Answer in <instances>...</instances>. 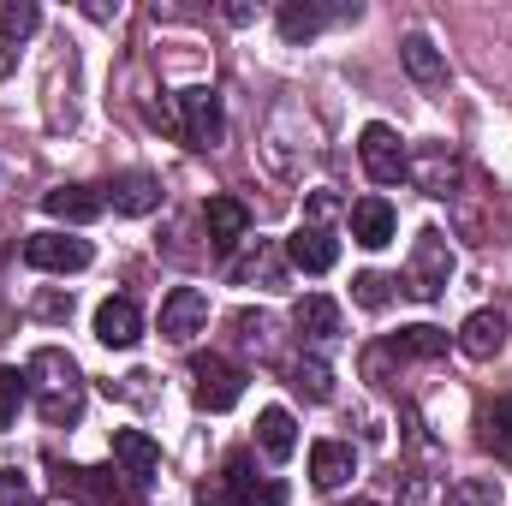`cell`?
<instances>
[{"label":"cell","instance_id":"cell-3","mask_svg":"<svg viewBox=\"0 0 512 506\" xmlns=\"http://www.w3.org/2000/svg\"><path fill=\"white\" fill-rule=\"evenodd\" d=\"M453 280V245L441 227H423L417 245H411V262H405V292L411 298H441Z\"/></svg>","mask_w":512,"mask_h":506},{"label":"cell","instance_id":"cell-4","mask_svg":"<svg viewBox=\"0 0 512 506\" xmlns=\"http://www.w3.org/2000/svg\"><path fill=\"white\" fill-rule=\"evenodd\" d=\"M405 179H411L423 197H459V185H465V167H459V155H453L447 143H423V149H411V161H405Z\"/></svg>","mask_w":512,"mask_h":506},{"label":"cell","instance_id":"cell-20","mask_svg":"<svg viewBox=\"0 0 512 506\" xmlns=\"http://www.w3.org/2000/svg\"><path fill=\"white\" fill-rule=\"evenodd\" d=\"M108 203L120 215H149V209H161V179L155 173H120L108 185Z\"/></svg>","mask_w":512,"mask_h":506},{"label":"cell","instance_id":"cell-2","mask_svg":"<svg viewBox=\"0 0 512 506\" xmlns=\"http://www.w3.org/2000/svg\"><path fill=\"white\" fill-rule=\"evenodd\" d=\"M197 506H286V489L256 477L251 471V453H233L221 477L197 483Z\"/></svg>","mask_w":512,"mask_h":506},{"label":"cell","instance_id":"cell-23","mask_svg":"<svg viewBox=\"0 0 512 506\" xmlns=\"http://www.w3.org/2000/svg\"><path fill=\"white\" fill-rule=\"evenodd\" d=\"M352 477V447L346 441H316L310 447V483L316 489H340Z\"/></svg>","mask_w":512,"mask_h":506},{"label":"cell","instance_id":"cell-13","mask_svg":"<svg viewBox=\"0 0 512 506\" xmlns=\"http://www.w3.org/2000/svg\"><path fill=\"white\" fill-rule=\"evenodd\" d=\"M346 221H352V239H358L364 251H382V245H393V233H399V221H393V203H387V197H358Z\"/></svg>","mask_w":512,"mask_h":506},{"label":"cell","instance_id":"cell-14","mask_svg":"<svg viewBox=\"0 0 512 506\" xmlns=\"http://www.w3.org/2000/svg\"><path fill=\"white\" fill-rule=\"evenodd\" d=\"M233 280L239 286H262V292H280L286 286V251L274 239H256V251L233 262Z\"/></svg>","mask_w":512,"mask_h":506},{"label":"cell","instance_id":"cell-32","mask_svg":"<svg viewBox=\"0 0 512 506\" xmlns=\"http://www.w3.org/2000/svg\"><path fill=\"white\" fill-rule=\"evenodd\" d=\"M429 501H435L429 477H423V471H405V477H399V506H429Z\"/></svg>","mask_w":512,"mask_h":506},{"label":"cell","instance_id":"cell-27","mask_svg":"<svg viewBox=\"0 0 512 506\" xmlns=\"http://www.w3.org/2000/svg\"><path fill=\"white\" fill-rule=\"evenodd\" d=\"M483 447H495L501 459H512V393H501V399L483 411Z\"/></svg>","mask_w":512,"mask_h":506},{"label":"cell","instance_id":"cell-22","mask_svg":"<svg viewBox=\"0 0 512 506\" xmlns=\"http://www.w3.org/2000/svg\"><path fill=\"white\" fill-rule=\"evenodd\" d=\"M256 447H262L268 459H292V453H298V423H292V411L268 405V411L256 417Z\"/></svg>","mask_w":512,"mask_h":506},{"label":"cell","instance_id":"cell-6","mask_svg":"<svg viewBox=\"0 0 512 506\" xmlns=\"http://www.w3.org/2000/svg\"><path fill=\"white\" fill-rule=\"evenodd\" d=\"M179 137L191 149H215L227 137V114H221V96L215 90H185L179 96Z\"/></svg>","mask_w":512,"mask_h":506},{"label":"cell","instance_id":"cell-26","mask_svg":"<svg viewBox=\"0 0 512 506\" xmlns=\"http://www.w3.org/2000/svg\"><path fill=\"white\" fill-rule=\"evenodd\" d=\"M292 387H298L304 399H334V370H328V358H322V352H304V358L292 364Z\"/></svg>","mask_w":512,"mask_h":506},{"label":"cell","instance_id":"cell-11","mask_svg":"<svg viewBox=\"0 0 512 506\" xmlns=\"http://www.w3.org/2000/svg\"><path fill=\"white\" fill-rule=\"evenodd\" d=\"M507 334H512V322L501 310H471V316L459 322V352L477 358V364H489V358L507 352Z\"/></svg>","mask_w":512,"mask_h":506},{"label":"cell","instance_id":"cell-28","mask_svg":"<svg viewBox=\"0 0 512 506\" xmlns=\"http://www.w3.org/2000/svg\"><path fill=\"white\" fill-rule=\"evenodd\" d=\"M36 24H42V12H36L30 0H6V6H0V36H6V48L30 42V36H36Z\"/></svg>","mask_w":512,"mask_h":506},{"label":"cell","instance_id":"cell-34","mask_svg":"<svg viewBox=\"0 0 512 506\" xmlns=\"http://www.w3.org/2000/svg\"><path fill=\"white\" fill-rule=\"evenodd\" d=\"M352 506H376V501H352Z\"/></svg>","mask_w":512,"mask_h":506},{"label":"cell","instance_id":"cell-17","mask_svg":"<svg viewBox=\"0 0 512 506\" xmlns=\"http://www.w3.org/2000/svg\"><path fill=\"white\" fill-rule=\"evenodd\" d=\"M399 60H405V72H411V84H423V90H447V60H441V48H435L423 30H411V36L399 42Z\"/></svg>","mask_w":512,"mask_h":506},{"label":"cell","instance_id":"cell-5","mask_svg":"<svg viewBox=\"0 0 512 506\" xmlns=\"http://www.w3.org/2000/svg\"><path fill=\"white\" fill-rule=\"evenodd\" d=\"M191 393H197V405L203 411H233L239 405V393H245V370L239 364H227V358H191Z\"/></svg>","mask_w":512,"mask_h":506},{"label":"cell","instance_id":"cell-18","mask_svg":"<svg viewBox=\"0 0 512 506\" xmlns=\"http://www.w3.org/2000/svg\"><path fill=\"white\" fill-rule=\"evenodd\" d=\"M42 209H48L54 221L84 227V221H96V215L108 209V191H96V185H60V191H48V197H42Z\"/></svg>","mask_w":512,"mask_h":506},{"label":"cell","instance_id":"cell-1","mask_svg":"<svg viewBox=\"0 0 512 506\" xmlns=\"http://www.w3.org/2000/svg\"><path fill=\"white\" fill-rule=\"evenodd\" d=\"M24 393L36 399L42 423L54 429H72L84 417V370L60 352V346H36L30 364H24Z\"/></svg>","mask_w":512,"mask_h":506},{"label":"cell","instance_id":"cell-7","mask_svg":"<svg viewBox=\"0 0 512 506\" xmlns=\"http://www.w3.org/2000/svg\"><path fill=\"white\" fill-rule=\"evenodd\" d=\"M358 161H364V173H370L376 185H399L411 149L399 143V131L393 126H364V137H358Z\"/></svg>","mask_w":512,"mask_h":506},{"label":"cell","instance_id":"cell-19","mask_svg":"<svg viewBox=\"0 0 512 506\" xmlns=\"http://www.w3.org/2000/svg\"><path fill=\"white\" fill-rule=\"evenodd\" d=\"M114 465L126 471L131 483H149L155 465H161V453H155V441L143 429H114Z\"/></svg>","mask_w":512,"mask_h":506},{"label":"cell","instance_id":"cell-29","mask_svg":"<svg viewBox=\"0 0 512 506\" xmlns=\"http://www.w3.org/2000/svg\"><path fill=\"white\" fill-rule=\"evenodd\" d=\"M441 506H501V483L495 477H459Z\"/></svg>","mask_w":512,"mask_h":506},{"label":"cell","instance_id":"cell-9","mask_svg":"<svg viewBox=\"0 0 512 506\" xmlns=\"http://www.w3.org/2000/svg\"><path fill=\"white\" fill-rule=\"evenodd\" d=\"M203 328H209V298H203L197 286H173V292H167V304H161V340L191 346Z\"/></svg>","mask_w":512,"mask_h":506},{"label":"cell","instance_id":"cell-33","mask_svg":"<svg viewBox=\"0 0 512 506\" xmlns=\"http://www.w3.org/2000/svg\"><path fill=\"white\" fill-rule=\"evenodd\" d=\"M24 501V477L18 471H0V506H18Z\"/></svg>","mask_w":512,"mask_h":506},{"label":"cell","instance_id":"cell-30","mask_svg":"<svg viewBox=\"0 0 512 506\" xmlns=\"http://www.w3.org/2000/svg\"><path fill=\"white\" fill-rule=\"evenodd\" d=\"M352 298H358L364 310H387V298H393V280H387V274H358V280H352Z\"/></svg>","mask_w":512,"mask_h":506},{"label":"cell","instance_id":"cell-21","mask_svg":"<svg viewBox=\"0 0 512 506\" xmlns=\"http://www.w3.org/2000/svg\"><path fill=\"white\" fill-rule=\"evenodd\" d=\"M233 334H239V346L256 352L262 364L280 358V322H274L268 310H239V316H233Z\"/></svg>","mask_w":512,"mask_h":506},{"label":"cell","instance_id":"cell-10","mask_svg":"<svg viewBox=\"0 0 512 506\" xmlns=\"http://www.w3.org/2000/svg\"><path fill=\"white\" fill-rule=\"evenodd\" d=\"M203 233H209V245L221 256H233L245 239H251V209L239 203V197H209V209H203Z\"/></svg>","mask_w":512,"mask_h":506},{"label":"cell","instance_id":"cell-8","mask_svg":"<svg viewBox=\"0 0 512 506\" xmlns=\"http://www.w3.org/2000/svg\"><path fill=\"white\" fill-rule=\"evenodd\" d=\"M24 262L42 268V274H78V268H90V239H72V233H30V239H24Z\"/></svg>","mask_w":512,"mask_h":506},{"label":"cell","instance_id":"cell-31","mask_svg":"<svg viewBox=\"0 0 512 506\" xmlns=\"http://www.w3.org/2000/svg\"><path fill=\"white\" fill-rule=\"evenodd\" d=\"M18 399H24V376H18V370H0V429H12Z\"/></svg>","mask_w":512,"mask_h":506},{"label":"cell","instance_id":"cell-12","mask_svg":"<svg viewBox=\"0 0 512 506\" xmlns=\"http://www.w3.org/2000/svg\"><path fill=\"white\" fill-rule=\"evenodd\" d=\"M292 328H298V340H310V352H316V346H328V340L340 334V304L322 298V292H304V298L292 304Z\"/></svg>","mask_w":512,"mask_h":506},{"label":"cell","instance_id":"cell-16","mask_svg":"<svg viewBox=\"0 0 512 506\" xmlns=\"http://www.w3.org/2000/svg\"><path fill=\"white\" fill-rule=\"evenodd\" d=\"M286 262L304 268V274H328V268L340 262V245H334L328 227H298V233L286 239Z\"/></svg>","mask_w":512,"mask_h":506},{"label":"cell","instance_id":"cell-25","mask_svg":"<svg viewBox=\"0 0 512 506\" xmlns=\"http://www.w3.org/2000/svg\"><path fill=\"white\" fill-rule=\"evenodd\" d=\"M387 346H393V358H441L447 352V334L429 328V322H417V328H399Z\"/></svg>","mask_w":512,"mask_h":506},{"label":"cell","instance_id":"cell-24","mask_svg":"<svg viewBox=\"0 0 512 506\" xmlns=\"http://www.w3.org/2000/svg\"><path fill=\"white\" fill-rule=\"evenodd\" d=\"M328 18H334V12L316 6V0H286V6H280V36H286V42H310Z\"/></svg>","mask_w":512,"mask_h":506},{"label":"cell","instance_id":"cell-15","mask_svg":"<svg viewBox=\"0 0 512 506\" xmlns=\"http://www.w3.org/2000/svg\"><path fill=\"white\" fill-rule=\"evenodd\" d=\"M96 340L114 346V352L137 346V340H143V310H137L131 298H108V304L96 310Z\"/></svg>","mask_w":512,"mask_h":506}]
</instances>
